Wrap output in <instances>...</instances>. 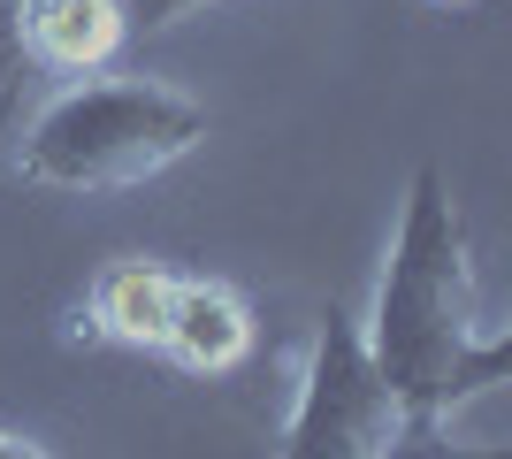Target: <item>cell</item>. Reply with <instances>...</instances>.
Instances as JSON below:
<instances>
[{
    "instance_id": "obj_1",
    "label": "cell",
    "mask_w": 512,
    "mask_h": 459,
    "mask_svg": "<svg viewBox=\"0 0 512 459\" xmlns=\"http://www.w3.org/2000/svg\"><path fill=\"white\" fill-rule=\"evenodd\" d=\"M360 345L383 375V391L398 398L406 429H436L444 414H459L467 398L497 391L512 375V345L474 314L467 215H459L436 161H421L406 184V215H398Z\"/></svg>"
},
{
    "instance_id": "obj_2",
    "label": "cell",
    "mask_w": 512,
    "mask_h": 459,
    "mask_svg": "<svg viewBox=\"0 0 512 459\" xmlns=\"http://www.w3.org/2000/svg\"><path fill=\"white\" fill-rule=\"evenodd\" d=\"M207 108L161 77H85L16 138V169L46 192H123L207 138Z\"/></svg>"
},
{
    "instance_id": "obj_3",
    "label": "cell",
    "mask_w": 512,
    "mask_h": 459,
    "mask_svg": "<svg viewBox=\"0 0 512 459\" xmlns=\"http://www.w3.org/2000/svg\"><path fill=\"white\" fill-rule=\"evenodd\" d=\"M398 429H406V421H398V398L383 391V375L367 360L360 322L329 299L276 459H383L390 444H398Z\"/></svg>"
},
{
    "instance_id": "obj_4",
    "label": "cell",
    "mask_w": 512,
    "mask_h": 459,
    "mask_svg": "<svg viewBox=\"0 0 512 459\" xmlns=\"http://www.w3.org/2000/svg\"><path fill=\"white\" fill-rule=\"evenodd\" d=\"M161 352L192 375H230L237 360L253 352V314H245V299H237L230 284H214V276H176Z\"/></svg>"
},
{
    "instance_id": "obj_5",
    "label": "cell",
    "mask_w": 512,
    "mask_h": 459,
    "mask_svg": "<svg viewBox=\"0 0 512 459\" xmlns=\"http://www.w3.org/2000/svg\"><path fill=\"white\" fill-rule=\"evenodd\" d=\"M123 8L115 0H23V46L31 62L69 69V77H100L123 54Z\"/></svg>"
},
{
    "instance_id": "obj_6",
    "label": "cell",
    "mask_w": 512,
    "mask_h": 459,
    "mask_svg": "<svg viewBox=\"0 0 512 459\" xmlns=\"http://www.w3.org/2000/svg\"><path fill=\"white\" fill-rule=\"evenodd\" d=\"M169 291H176V268L161 261H107L100 276H92V329L100 337H115V345H146L161 352V329H169Z\"/></svg>"
},
{
    "instance_id": "obj_7",
    "label": "cell",
    "mask_w": 512,
    "mask_h": 459,
    "mask_svg": "<svg viewBox=\"0 0 512 459\" xmlns=\"http://www.w3.org/2000/svg\"><path fill=\"white\" fill-rule=\"evenodd\" d=\"M115 8H123V31L138 39V31H169V23L199 16L207 0H115Z\"/></svg>"
},
{
    "instance_id": "obj_8",
    "label": "cell",
    "mask_w": 512,
    "mask_h": 459,
    "mask_svg": "<svg viewBox=\"0 0 512 459\" xmlns=\"http://www.w3.org/2000/svg\"><path fill=\"white\" fill-rule=\"evenodd\" d=\"M0 459H54V452L31 444V437H16V429H0Z\"/></svg>"
}]
</instances>
